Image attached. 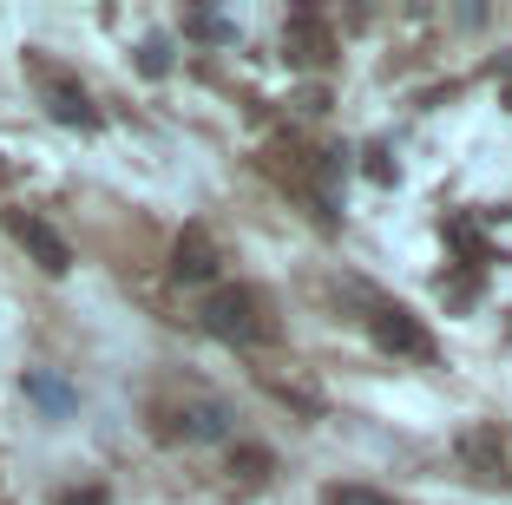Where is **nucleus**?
<instances>
[{
	"label": "nucleus",
	"mask_w": 512,
	"mask_h": 505,
	"mask_svg": "<svg viewBox=\"0 0 512 505\" xmlns=\"http://www.w3.org/2000/svg\"><path fill=\"white\" fill-rule=\"evenodd\" d=\"M197 322H204V335H217V342H230V348H256V342H270V335H276L270 302L256 296V289H243V283L211 289L204 309H197Z\"/></svg>",
	"instance_id": "1"
},
{
	"label": "nucleus",
	"mask_w": 512,
	"mask_h": 505,
	"mask_svg": "<svg viewBox=\"0 0 512 505\" xmlns=\"http://www.w3.org/2000/svg\"><path fill=\"white\" fill-rule=\"evenodd\" d=\"M158 433L165 440H224L230 433V407L211 394H184V401H158Z\"/></svg>",
	"instance_id": "2"
},
{
	"label": "nucleus",
	"mask_w": 512,
	"mask_h": 505,
	"mask_svg": "<svg viewBox=\"0 0 512 505\" xmlns=\"http://www.w3.org/2000/svg\"><path fill=\"white\" fill-rule=\"evenodd\" d=\"M368 328H375V342L388 348V355H407V361H434V335H427L414 315L401 309V302H375L368 309Z\"/></svg>",
	"instance_id": "3"
},
{
	"label": "nucleus",
	"mask_w": 512,
	"mask_h": 505,
	"mask_svg": "<svg viewBox=\"0 0 512 505\" xmlns=\"http://www.w3.org/2000/svg\"><path fill=\"white\" fill-rule=\"evenodd\" d=\"M33 79H40V92H46V112H53V119L79 125V132H92V125H99V112H92L86 86H73V79H66L60 66H33Z\"/></svg>",
	"instance_id": "4"
},
{
	"label": "nucleus",
	"mask_w": 512,
	"mask_h": 505,
	"mask_svg": "<svg viewBox=\"0 0 512 505\" xmlns=\"http://www.w3.org/2000/svg\"><path fill=\"white\" fill-rule=\"evenodd\" d=\"M7 230H14V237L33 250V263H40L46 276H60V269H73V250H66V237L53 230V223H40L33 210H14V217H7Z\"/></svg>",
	"instance_id": "5"
},
{
	"label": "nucleus",
	"mask_w": 512,
	"mask_h": 505,
	"mask_svg": "<svg viewBox=\"0 0 512 505\" xmlns=\"http://www.w3.org/2000/svg\"><path fill=\"white\" fill-rule=\"evenodd\" d=\"M27 401L40 407L46 420H73L79 394H73V381H60V374H46V368H33V374H27Z\"/></svg>",
	"instance_id": "6"
},
{
	"label": "nucleus",
	"mask_w": 512,
	"mask_h": 505,
	"mask_svg": "<svg viewBox=\"0 0 512 505\" xmlns=\"http://www.w3.org/2000/svg\"><path fill=\"white\" fill-rule=\"evenodd\" d=\"M460 460H467L480 479H499V473H506V440H499V427H473V433H460Z\"/></svg>",
	"instance_id": "7"
},
{
	"label": "nucleus",
	"mask_w": 512,
	"mask_h": 505,
	"mask_svg": "<svg viewBox=\"0 0 512 505\" xmlns=\"http://www.w3.org/2000/svg\"><path fill=\"white\" fill-rule=\"evenodd\" d=\"M178 283H204V276H217V250H211V237L204 230H184L178 237Z\"/></svg>",
	"instance_id": "8"
},
{
	"label": "nucleus",
	"mask_w": 512,
	"mask_h": 505,
	"mask_svg": "<svg viewBox=\"0 0 512 505\" xmlns=\"http://www.w3.org/2000/svg\"><path fill=\"white\" fill-rule=\"evenodd\" d=\"M283 40H289V53H296L302 66H322V60H329V33H322V20H316V14H296Z\"/></svg>",
	"instance_id": "9"
},
{
	"label": "nucleus",
	"mask_w": 512,
	"mask_h": 505,
	"mask_svg": "<svg viewBox=\"0 0 512 505\" xmlns=\"http://www.w3.org/2000/svg\"><path fill=\"white\" fill-rule=\"evenodd\" d=\"M322 505H394V499L375 486H322Z\"/></svg>",
	"instance_id": "10"
},
{
	"label": "nucleus",
	"mask_w": 512,
	"mask_h": 505,
	"mask_svg": "<svg viewBox=\"0 0 512 505\" xmlns=\"http://www.w3.org/2000/svg\"><path fill=\"white\" fill-rule=\"evenodd\" d=\"M60 505H106V492H99V486H79V492H66Z\"/></svg>",
	"instance_id": "11"
}]
</instances>
